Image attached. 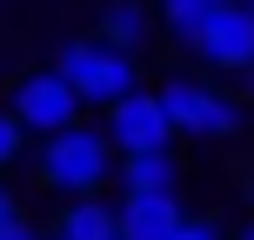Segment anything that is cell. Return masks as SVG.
Segmentation results:
<instances>
[{
    "label": "cell",
    "mask_w": 254,
    "mask_h": 240,
    "mask_svg": "<svg viewBox=\"0 0 254 240\" xmlns=\"http://www.w3.org/2000/svg\"><path fill=\"white\" fill-rule=\"evenodd\" d=\"M40 180H47L54 193H101L107 180H114V140L101 134V127H61V134H47V147H40Z\"/></svg>",
    "instance_id": "6da1fadb"
},
{
    "label": "cell",
    "mask_w": 254,
    "mask_h": 240,
    "mask_svg": "<svg viewBox=\"0 0 254 240\" xmlns=\"http://www.w3.org/2000/svg\"><path fill=\"white\" fill-rule=\"evenodd\" d=\"M54 74L80 94V107H114L134 94V60L127 47H107V40H67Z\"/></svg>",
    "instance_id": "7a4b0ae2"
},
{
    "label": "cell",
    "mask_w": 254,
    "mask_h": 240,
    "mask_svg": "<svg viewBox=\"0 0 254 240\" xmlns=\"http://www.w3.org/2000/svg\"><path fill=\"white\" fill-rule=\"evenodd\" d=\"M181 40H188V53L201 67L248 74V67H254V7H248V0H228V7H214L194 34H181Z\"/></svg>",
    "instance_id": "3957f363"
},
{
    "label": "cell",
    "mask_w": 254,
    "mask_h": 240,
    "mask_svg": "<svg viewBox=\"0 0 254 240\" xmlns=\"http://www.w3.org/2000/svg\"><path fill=\"white\" fill-rule=\"evenodd\" d=\"M161 107H167V120H174V134L228 140L234 127H241V107H234L228 94L201 87V80H167V87H161Z\"/></svg>",
    "instance_id": "277c9868"
},
{
    "label": "cell",
    "mask_w": 254,
    "mask_h": 240,
    "mask_svg": "<svg viewBox=\"0 0 254 240\" xmlns=\"http://www.w3.org/2000/svg\"><path fill=\"white\" fill-rule=\"evenodd\" d=\"M74 114H80V94L61 74H27L13 87V120L27 134H61V127H74Z\"/></svg>",
    "instance_id": "5b68a950"
},
{
    "label": "cell",
    "mask_w": 254,
    "mask_h": 240,
    "mask_svg": "<svg viewBox=\"0 0 254 240\" xmlns=\"http://www.w3.org/2000/svg\"><path fill=\"white\" fill-rule=\"evenodd\" d=\"M107 140H114L121 153H140V147H167L174 140V120H167L161 94H127V100L107 107Z\"/></svg>",
    "instance_id": "8992f818"
},
{
    "label": "cell",
    "mask_w": 254,
    "mask_h": 240,
    "mask_svg": "<svg viewBox=\"0 0 254 240\" xmlns=\"http://www.w3.org/2000/svg\"><path fill=\"white\" fill-rule=\"evenodd\" d=\"M181 200L174 193H127L121 200V234L127 240H174V227H181Z\"/></svg>",
    "instance_id": "52a82bcc"
},
{
    "label": "cell",
    "mask_w": 254,
    "mask_h": 240,
    "mask_svg": "<svg viewBox=\"0 0 254 240\" xmlns=\"http://www.w3.org/2000/svg\"><path fill=\"white\" fill-rule=\"evenodd\" d=\"M114 234H121V207L94 200V193L67 200L61 220H54V240H114Z\"/></svg>",
    "instance_id": "ba28073f"
},
{
    "label": "cell",
    "mask_w": 254,
    "mask_h": 240,
    "mask_svg": "<svg viewBox=\"0 0 254 240\" xmlns=\"http://www.w3.org/2000/svg\"><path fill=\"white\" fill-rule=\"evenodd\" d=\"M121 187L127 193H174V153H167V147L121 153Z\"/></svg>",
    "instance_id": "9c48e42d"
},
{
    "label": "cell",
    "mask_w": 254,
    "mask_h": 240,
    "mask_svg": "<svg viewBox=\"0 0 254 240\" xmlns=\"http://www.w3.org/2000/svg\"><path fill=\"white\" fill-rule=\"evenodd\" d=\"M101 40L107 47H140V40H147V7H140V0H114L107 20H101Z\"/></svg>",
    "instance_id": "30bf717a"
},
{
    "label": "cell",
    "mask_w": 254,
    "mask_h": 240,
    "mask_svg": "<svg viewBox=\"0 0 254 240\" xmlns=\"http://www.w3.org/2000/svg\"><path fill=\"white\" fill-rule=\"evenodd\" d=\"M214 7H228V0H161V13H167V27H174V34H194Z\"/></svg>",
    "instance_id": "8fae6325"
},
{
    "label": "cell",
    "mask_w": 254,
    "mask_h": 240,
    "mask_svg": "<svg viewBox=\"0 0 254 240\" xmlns=\"http://www.w3.org/2000/svg\"><path fill=\"white\" fill-rule=\"evenodd\" d=\"M20 134H27L20 120H13V114H0V167H13V160H20Z\"/></svg>",
    "instance_id": "7c38bea8"
},
{
    "label": "cell",
    "mask_w": 254,
    "mask_h": 240,
    "mask_svg": "<svg viewBox=\"0 0 254 240\" xmlns=\"http://www.w3.org/2000/svg\"><path fill=\"white\" fill-rule=\"evenodd\" d=\"M174 240H221V227H214V220H181Z\"/></svg>",
    "instance_id": "4fadbf2b"
},
{
    "label": "cell",
    "mask_w": 254,
    "mask_h": 240,
    "mask_svg": "<svg viewBox=\"0 0 254 240\" xmlns=\"http://www.w3.org/2000/svg\"><path fill=\"white\" fill-rule=\"evenodd\" d=\"M7 227H20V200H13V193L0 187V234H7Z\"/></svg>",
    "instance_id": "5bb4252c"
},
{
    "label": "cell",
    "mask_w": 254,
    "mask_h": 240,
    "mask_svg": "<svg viewBox=\"0 0 254 240\" xmlns=\"http://www.w3.org/2000/svg\"><path fill=\"white\" fill-rule=\"evenodd\" d=\"M0 240H40V234L27 227V220H20V227H7V234H0Z\"/></svg>",
    "instance_id": "9a60e30c"
},
{
    "label": "cell",
    "mask_w": 254,
    "mask_h": 240,
    "mask_svg": "<svg viewBox=\"0 0 254 240\" xmlns=\"http://www.w3.org/2000/svg\"><path fill=\"white\" fill-rule=\"evenodd\" d=\"M241 94H248V100H254V67H248V87H241Z\"/></svg>",
    "instance_id": "2e32d148"
},
{
    "label": "cell",
    "mask_w": 254,
    "mask_h": 240,
    "mask_svg": "<svg viewBox=\"0 0 254 240\" xmlns=\"http://www.w3.org/2000/svg\"><path fill=\"white\" fill-rule=\"evenodd\" d=\"M234 240H254V227H241V234H234Z\"/></svg>",
    "instance_id": "e0dca14e"
},
{
    "label": "cell",
    "mask_w": 254,
    "mask_h": 240,
    "mask_svg": "<svg viewBox=\"0 0 254 240\" xmlns=\"http://www.w3.org/2000/svg\"><path fill=\"white\" fill-rule=\"evenodd\" d=\"M114 240H127V234H114Z\"/></svg>",
    "instance_id": "ac0fdd59"
},
{
    "label": "cell",
    "mask_w": 254,
    "mask_h": 240,
    "mask_svg": "<svg viewBox=\"0 0 254 240\" xmlns=\"http://www.w3.org/2000/svg\"><path fill=\"white\" fill-rule=\"evenodd\" d=\"M248 7H254V0H248Z\"/></svg>",
    "instance_id": "d6986e66"
}]
</instances>
